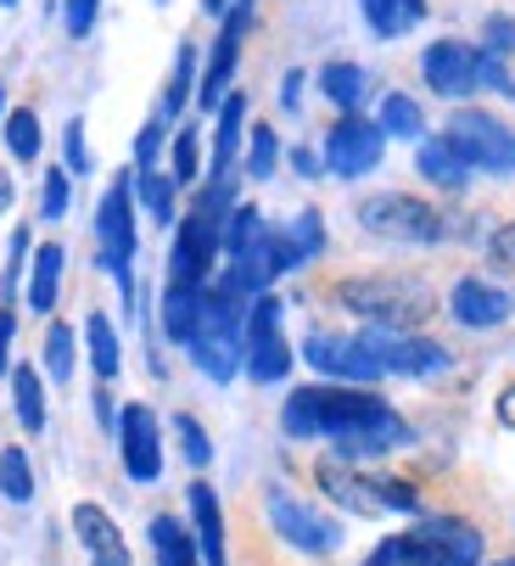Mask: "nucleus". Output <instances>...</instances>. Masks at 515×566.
<instances>
[{
    "mask_svg": "<svg viewBox=\"0 0 515 566\" xmlns=\"http://www.w3.org/2000/svg\"><path fill=\"white\" fill-rule=\"evenodd\" d=\"M482 56H515V18H487V29H482Z\"/></svg>",
    "mask_w": 515,
    "mask_h": 566,
    "instance_id": "obj_39",
    "label": "nucleus"
},
{
    "mask_svg": "<svg viewBox=\"0 0 515 566\" xmlns=\"http://www.w3.org/2000/svg\"><path fill=\"white\" fill-rule=\"evenodd\" d=\"M246 23H252V0H230L224 29H219V45H213V62H208L202 91H197L202 107H224V85H230V73H235V56H241V34H246Z\"/></svg>",
    "mask_w": 515,
    "mask_h": 566,
    "instance_id": "obj_14",
    "label": "nucleus"
},
{
    "mask_svg": "<svg viewBox=\"0 0 515 566\" xmlns=\"http://www.w3.org/2000/svg\"><path fill=\"white\" fill-rule=\"evenodd\" d=\"M12 398H18V421H23V432H45V392H40V370L18 365V376H12Z\"/></svg>",
    "mask_w": 515,
    "mask_h": 566,
    "instance_id": "obj_27",
    "label": "nucleus"
},
{
    "mask_svg": "<svg viewBox=\"0 0 515 566\" xmlns=\"http://www.w3.org/2000/svg\"><path fill=\"white\" fill-rule=\"evenodd\" d=\"M398 566H482V533L471 522L438 516L414 533H398Z\"/></svg>",
    "mask_w": 515,
    "mask_h": 566,
    "instance_id": "obj_4",
    "label": "nucleus"
},
{
    "mask_svg": "<svg viewBox=\"0 0 515 566\" xmlns=\"http://www.w3.org/2000/svg\"><path fill=\"white\" fill-rule=\"evenodd\" d=\"M241 365L252 381H281L292 370V343L281 337V297H252L246 308V326H241Z\"/></svg>",
    "mask_w": 515,
    "mask_h": 566,
    "instance_id": "obj_6",
    "label": "nucleus"
},
{
    "mask_svg": "<svg viewBox=\"0 0 515 566\" xmlns=\"http://www.w3.org/2000/svg\"><path fill=\"white\" fill-rule=\"evenodd\" d=\"M73 533L84 555H91V566H129V544L102 505H73Z\"/></svg>",
    "mask_w": 515,
    "mask_h": 566,
    "instance_id": "obj_17",
    "label": "nucleus"
},
{
    "mask_svg": "<svg viewBox=\"0 0 515 566\" xmlns=\"http://www.w3.org/2000/svg\"><path fill=\"white\" fill-rule=\"evenodd\" d=\"M191 522H197V555L202 566H224V516L208 482H191Z\"/></svg>",
    "mask_w": 515,
    "mask_h": 566,
    "instance_id": "obj_18",
    "label": "nucleus"
},
{
    "mask_svg": "<svg viewBox=\"0 0 515 566\" xmlns=\"http://www.w3.org/2000/svg\"><path fill=\"white\" fill-rule=\"evenodd\" d=\"M151 549H157V566H202L197 560V538L175 516H157L151 522Z\"/></svg>",
    "mask_w": 515,
    "mask_h": 566,
    "instance_id": "obj_26",
    "label": "nucleus"
},
{
    "mask_svg": "<svg viewBox=\"0 0 515 566\" xmlns=\"http://www.w3.org/2000/svg\"><path fill=\"white\" fill-rule=\"evenodd\" d=\"M443 135L454 140V151L465 157L471 169H482V175H515V129H504L493 113L460 107Z\"/></svg>",
    "mask_w": 515,
    "mask_h": 566,
    "instance_id": "obj_7",
    "label": "nucleus"
},
{
    "mask_svg": "<svg viewBox=\"0 0 515 566\" xmlns=\"http://www.w3.org/2000/svg\"><path fill=\"white\" fill-rule=\"evenodd\" d=\"M420 18H425V0H365V23H370L381 40L409 34Z\"/></svg>",
    "mask_w": 515,
    "mask_h": 566,
    "instance_id": "obj_24",
    "label": "nucleus"
},
{
    "mask_svg": "<svg viewBox=\"0 0 515 566\" xmlns=\"http://www.w3.org/2000/svg\"><path fill=\"white\" fill-rule=\"evenodd\" d=\"M498 566H515V560H498Z\"/></svg>",
    "mask_w": 515,
    "mask_h": 566,
    "instance_id": "obj_54",
    "label": "nucleus"
},
{
    "mask_svg": "<svg viewBox=\"0 0 515 566\" xmlns=\"http://www.w3.org/2000/svg\"><path fill=\"white\" fill-rule=\"evenodd\" d=\"M297 96H303V73H286V85H281V102H286V107H297Z\"/></svg>",
    "mask_w": 515,
    "mask_h": 566,
    "instance_id": "obj_48",
    "label": "nucleus"
},
{
    "mask_svg": "<svg viewBox=\"0 0 515 566\" xmlns=\"http://www.w3.org/2000/svg\"><path fill=\"white\" fill-rule=\"evenodd\" d=\"M509 308H515L509 292L493 286V281H482V275H465V281H454V292H449V314L460 319V326H471V332L504 326Z\"/></svg>",
    "mask_w": 515,
    "mask_h": 566,
    "instance_id": "obj_15",
    "label": "nucleus"
},
{
    "mask_svg": "<svg viewBox=\"0 0 515 566\" xmlns=\"http://www.w3.org/2000/svg\"><path fill=\"white\" fill-rule=\"evenodd\" d=\"M0 494L12 505H29L34 500V471H29V454L23 449H0Z\"/></svg>",
    "mask_w": 515,
    "mask_h": 566,
    "instance_id": "obj_30",
    "label": "nucleus"
},
{
    "mask_svg": "<svg viewBox=\"0 0 515 566\" xmlns=\"http://www.w3.org/2000/svg\"><path fill=\"white\" fill-rule=\"evenodd\" d=\"M96 7H102V0H67V34H73V40H84V34H91V23H96Z\"/></svg>",
    "mask_w": 515,
    "mask_h": 566,
    "instance_id": "obj_44",
    "label": "nucleus"
},
{
    "mask_svg": "<svg viewBox=\"0 0 515 566\" xmlns=\"http://www.w3.org/2000/svg\"><path fill=\"white\" fill-rule=\"evenodd\" d=\"M275 157H281L275 129L258 124V129H252V151H246V175H252V180H270V175H275Z\"/></svg>",
    "mask_w": 515,
    "mask_h": 566,
    "instance_id": "obj_36",
    "label": "nucleus"
},
{
    "mask_svg": "<svg viewBox=\"0 0 515 566\" xmlns=\"http://www.w3.org/2000/svg\"><path fill=\"white\" fill-rule=\"evenodd\" d=\"M135 191H140L151 224H175V180L151 169V175H135Z\"/></svg>",
    "mask_w": 515,
    "mask_h": 566,
    "instance_id": "obj_32",
    "label": "nucleus"
},
{
    "mask_svg": "<svg viewBox=\"0 0 515 566\" xmlns=\"http://www.w3.org/2000/svg\"><path fill=\"white\" fill-rule=\"evenodd\" d=\"M157 151H162V124H146L140 140H135V175H151L157 169Z\"/></svg>",
    "mask_w": 515,
    "mask_h": 566,
    "instance_id": "obj_43",
    "label": "nucleus"
},
{
    "mask_svg": "<svg viewBox=\"0 0 515 566\" xmlns=\"http://www.w3.org/2000/svg\"><path fill=\"white\" fill-rule=\"evenodd\" d=\"M281 421L292 438H330L341 460L387 454L409 443V421L365 387H297Z\"/></svg>",
    "mask_w": 515,
    "mask_h": 566,
    "instance_id": "obj_1",
    "label": "nucleus"
},
{
    "mask_svg": "<svg viewBox=\"0 0 515 566\" xmlns=\"http://www.w3.org/2000/svg\"><path fill=\"white\" fill-rule=\"evenodd\" d=\"M84 337H91V365H96V376L113 381V376H118V332L107 326V314L84 319Z\"/></svg>",
    "mask_w": 515,
    "mask_h": 566,
    "instance_id": "obj_29",
    "label": "nucleus"
},
{
    "mask_svg": "<svg viewBox=\"0 0 515 566\" xmlns=\"http://www.w3.org/2000/svg\"><path fill=\"white\" fill-rule=\"evenodd\" d=\"M197 164H202V146H197V129H180L175 135V186H197Z\"/></svg>",
    "mask_w": 515,
    "mask_h": 566,
    "instance_id": "obj_37",
    "label": "nucleus"
},
{
    "mask_svg": "<svg viewBox=\"0 0 515 566\" xmlns=\"http://www.w3.org/2000/svg\"><path fill=\"white\" fill-rule=\"evenodd\" d=\"M7 146H12L18 164H34V157H40V118L29 107L7 113Z\"/></svg>",
    "mask_w": 515,
    "mask_h": 566,
    "instance_id": "obj_34",
    "label": "nucleus"
},
{
    "mask_svg": "<svg viewBox=\"0 0 515 566\" xmlns=\"http://www.w3.org/2000/svg\"><path fill=\"white\" fill-rule=\"evenodd\" d=\"M62 146H67V175H91V146H84V124L78 118L62 129Z\"/></svg>",
    "mask_w": 515,
    "mask_h": 566,
    "instance_id": "obj_41",
    "label": "nucleus"
},
{
    "mask_svg": "<svg viewBox=\"0 0 515 566\" xmlns=\"http://www.w3.org/2000/svg\"><path fill=\"white\" fill-rule=\"evenodd\" d=\"M62 264H67V253L56 248V241H45V248L34 253V281H29V308H34V314H51V308H56Z\"/></svg>",
    "mask_w": 515,
    "mask_h": 566,
    "instance_id": "obj_23",
    "label": "nucleus"
},
{
    "mask_svg": "<svg viewBox=\"0 0 515 566\" xmlns=\"http://www.w3.org/2000/svg\"><path fill=\"white\" fill-rule=\"evenodd\" d=\"M359 348L376 359L381 376H438L449 370V348L443 343H425V337H409V332H359Z\"/></svg>",
    "mask_w": 515,
    "mask_h": 566,
    "instance_id": "obj_9",
    "label": "nucleus"
},
{
    "mask_svg": "<svg viewBox=\"0 0 515 566\" xmlns=\"http://www.w3.org/2000/svg\"><path fill=\"white\" fill-rule=\"evenodd\" d=\"M241 124H246V96H224V107H219V129H213V186L230 180L235 146H241Z\"/></svg>",
    "mask_w": 515,
    "mask_h": 566,
    "instance_id": "obj_21",
    "label": "nucleus"
},
{
    "mask_svg": "<svg viewBox=\"0 0 515 566\" xmlns=\"http://www.w3.org/2000/svg\"><path fill=\"white\" fill-rule=\"evenodd\" d=\"M12 202H18V186H12V175H0V219L12 213Z\"/></svg>",
    "mask_w": 515,
    "mask_h": 566,
    "instance_id": "obj_49",
    "label": "nucleus"
},
{
    "mask_svg": "<svg viewBox=\"0 0 515 566\" xmlns=\"http://www.w3.org/2000/svg\"><path fill=\"white\" fill-rule=\"evenodd\" d=\"M0 113H7V85H0Z\"/></svg>",
    "mask_w": 515,
    "mask_h": 566,
    "instance_id": "obj_52",
    "label": "nucleus"
},
{
    "mask_svg": "<svg viewBox=\"0 0 515 566\" xmlns=\"http://www.w3.org/2000/svg\"><path fill=\"white\" fill-rule=\"evenodd\" d=\"M336 303L365 314L376 332H414L438 314V297L425 281L414 275H359V281H341L336 286Z\"/></svg>",
    "mask_w": 515,
    "mask_h": 566,
    "instance_id": "obj_2",
    "label": "nucleus"
},
{
    "mask_svg": "<svg viewBox=\"0 0 515 566\" xmlns=\"http://www.w3.org/2000/svg\"><path fill=\"white\" fill-rule=\"evenodd\" d=\"M202 7H208L213 18H224V12H230V0H202Z\"/></svg>",
    "mask_w": 515,
    "mask_h": 566,
    "instance_id": "obj_51",
    "label": "nucleus"
},
{
    "mask_svg": "<svg viewBox=\"0 0 515 566\" xmlns=\"http://www.w3.org/2000/svg\"><path fill=\"white\" fill-rule=\"evenodd\" d=\"M420 175L432 180V186H443V191H460L471 180V164L454 151L449 135H432V140H420Z\"/></svg>",
    "mask_w": 515,
    "mask_h": 566,
    "instance_id": "obj_19",
    "label": "nucleus"
},
{
    "mask_svg": "<svg viewBox=\"0 0 515 566\" xmlns=\"http://www.w3.org/2000/svg\"><path fill=\"white\" fill-rule=\"evenodd\" d=\"M420 73H425V85H432L438 96L460 102V96L482 91V51L465 45V40H438L432 51L420 56Z\"/></svg>",
    "mask_w": 515,
    "mask_h": 566,
    "instance_id": "obj_12",
    "label": "nucleus"
},
{
    "mask_svg": "<svg viewBox=\"0 0 515 566\" xmlns=\"http://www.w3.org/2000/svg\"><path fill=\"white\" fill-rule=\"evenodd\" d=\"M96 416H102V427H113V398H107V387L96 392Z\"/></svg>",
    "mask_w": 515,
    "mask_h": 566,
    "instance_id": "obj_50",
    "label": "nucleus"
},
{
    "mask_svg": "<svg viewBox=\"0 0 515 566\" xmlns=\"http://www.w3.org/2000/svg\"><path fill=\"white\" fill-rule=\"evenodd\" d=\"M67 213V175L62 169H45V186H40V219H62Z\"/></svg>",
    "mask_w": 515,
    "mask_h": 566,
    "instance_id": "obj_40",
    "label": "nucleus"
},
{
    "mask_svg": "<svg viewBox=\"0 0 515 566\" xmlns=\"http://www.w3.org/2000/svg\"><path fill=\"white\" fill-rule=\"evenodd\" d=\"M314 482H319V494L336 500L341 511H354V516H387V511H420V494L409 489V482L398 476H365L354 471V460H319L314 465Z\"/></svg>",
    "mask_w": 515,
    "mask_h": 566,
    "instance_id": "obj_3",
    "label": "nucleus"
},
{
    "mask_svg": "<svg viewBox=\"0 0 515 566\" xmlns=\"http://www.w3.org/2000/svg\"><path fill=\"white\" fill-rule=\"evenodd\" d=\"M319 248H325V224H319V213H297V219L281 230V264H286V270L308 264Z\"/></svg>",
    "mask_w": 515,
    "mask_h": 566,
    "instance_id": "obj_25",
    "label": "nucleus"
},
{
    "mask_svg": "<svg viewBox=\"0 0 515 566\" xmlns=\"http://www.w3.org/2000/svg\"><path fill=\"white\" fill-rule=\"evenodd\" d=\"M359 224L381 241H443L449 235V219L432 208V202H420L409 191H376L359 202Z\"/></svg>",
    "mask_w": 515,
    "mask_h": 566,
    "instance_id": "obj_5",
    "label": "nucleus"
},
{
    "mask_svg": "<svg viewBox=\"0 0 515 566\" xmlns=\"http://www.w3.org/2000/svg\"><path fill=\"white\" fill-rule=\"evenodd\" d=\"M12 332H18L12 308H0V370H7V354H12Z\"/></svg>",
    "mask_w": 515,
    "mask_h": 566,
    "instance_id": "obj_45",
    "label": "nucleus"
},
{
    "mask_svg": "<svg viewBox=\"0 0 515 566\" xmlns=\"http://www.w3.org/2000/svg\"><path fill=\"white\" fill-rule=\"evenodd\" d=\"M270 522H275V533H281L292 549H308V555H330V549L341 544L336 522L319 516L314 505H303V500L286 494V489H270Z\"/></svg>",
    "mask_w": 515,
    "mask_h": 566,
    "instance_id": "obj_11",
    "label": "nucleus"
},
{
    "mask_svg": "<svg viewBox=\"0 0 515 566\" xmlns=\"http://www.w3.org/2000/svg\"><path fill=\"white\" fill-rule=\"evenodd\" d=\"M498 427H509V432H515V381L498 392Z\"/></svg>",
    "mask_w": 515,
    "mask_h": 566,
    "instance_id": "obj_46",
    "label": "nucleus"
},
{
    "mask_svg": "<svg viewBox=\"0 0 515 566\" xmlns=\"http://www.w3.org/2000/svg\"><path fill=\"white\" fill-rule=\"evenodd\" d=\"M381 151H387L381 124L348 113L341 124H330V135H325V169L341 175V180H359V175H370L381 164Z\"/></svg>",
    "mask_w": 515,
    "mask_h": 566,
    "instance_id": "obj_10",
    "label": "nucleus"
},
{
    "mask_svg": "<svg viewBox=\"0 0 515 566\" xmlns=\"http://www.w3.org/2000/svg\"><path fill=\"white\" fill-rule=\"evenodd\" d=\"M292 169H297V175H308V180H314V175H319V157H314V151H308V146H297V151H292Z\"/></svg>",
    "mask_w": 515,
    "mask_h": 566,
    "instance_id": "obj_47",
    "label": "nucleus"
},
{
    "mask_svg": "<svg viewBox=\"0 0 515 566\" xmlns=\"http://www.w3.org/2000/svg\"><path fill=\"white\" fill-rule=\"evenodd\" d=\"M487 259H493L498 270H509V275H515V219H504V224L493 230V241H487Z\"/></svg>",
    "mask_w": 515,
    "mask_h": 566,
    "instance_id": "obj_42",
    "label": "nucleus"
},
{
    "mask_svg": "<svg viewBox=\"0 0 515 566\" xmlns=\"http://www.w3.org/2000/svg\"><path fill=\"white\" fill-rule=\"evenodd\" d=\"M303 359L319 370V376H336V381H376V359L359 348V337H336V332H308L303 343Z\"/></svg>",
    "mask_w": 515,
    "mask_h": 566,
    "instance_id": "obj_13",
    "label": "nucleus"
},
{
    "mask_svg": "<svg viewBox=\"0 0 515 566\" xmlns=\"http://www.w3.org/2000/svg\"><path fill=\"white\" fill-rule=\"evenodd\" d=\"M420 129H425V118H420V102H414V96H403V91H392V96L381 102V135L420 140Z\"/></svg>",
    "mask_w": 515,
    "mask_h": 566,
    "instance_id": "obj_28",
    "label": "nucleus"
},
{
    "mask_svg": "<svg viewBox=\"0 0 515 566\" xmlns=\"http://www.w3.org/2000/svg\"><path fill=\"white\" fill-rule=\"evenodd\" d=\"M264 230H270V224H264V213H258L252 202L230 208V219H224V253H230V259H235V253H246Z\"/></svg>",
    "mask_w": 515,
    "mask_h": 566,
    "instance_id": "obj_31",
    "label": "nucleus"
},
{
    "mask_svg": "<svg viewBox=\"0 0 515 566\" xmlns=\"http://www.w3.org/2000/svg\"><path fill=\"white\" fill-rule=\"evenodd\" d=\"M191 85H197V45L186 40L180 56H175V73H168V91H162V113H180L191 102Z\"/></svg>",
    "mask_w": 515,
    "mask_h": 566,
    "instance_id": "obj_33",
    "label": "nucleus"
},
{
    "mask_svg": "<svg viewBox=\"0 0 515 566\" xmlns=\"http://www.w3.org/2000/svg\"><path fill=\"white\" fill-rule=\"evenodd\" d=\"M175 432H180V449H186L191 465H208L213 460V443H208V432H202L197 416H175Z\"/></svg>",
    "mask_w": 515,
    "mask_h": 566,
    "instance_id": "obj_38",
    "label": "nucleus"
},
{
    "mask_svg": "<svg viewBox=\"0 0 515 566\" xmlns=\"http://www.w3.org/2000/svg\"><path fill=\"white\" fill-rule=\"evenodd\" d=\"M129 191L135 180H113L102 208H96V235H102V270L124 286V297H135V281H129V259H135V208H129Z\"/></svg>",
    "mask_w": 515,
    "mask_h": 566,
    "instance_id": "obj_8",
    "label": "nucleus"
},
{
    "mask_svg": "<svg viewBox=\"0 0 515 566\" xmlns=\"http://www.w3.org/2000/svg\"><path fill=\"white\" fill-rule=\"evenodd\" d=\"M45 370H51V381L73 376V332L62 326V319H51V332H45Z\"/></svg>",
    "mask_w": 515,
    "mask_h": 566,
    "instance_id": "obj_35",
    "label": "nucleus"
},
{
    "mask_svg": "<svg viewBox=\"0 0 515 566\" xmlns=\"http://www.w3.org/2000/svg\"><path fill=\"white\" fill-rule=\"evenodd\" d=\"M118 438H124V471L135 482H157L162 443H157V416L146 410V403H129V410L118 416Z\"/></svg>",
    "mask_w": 515,
    "mask_h": 566,
    "instance_id": "obj_16",
    "label": "nucleus"
},
{
    "mask_svg": "<svg viewBox=\"0 0 515 566\" xmlns=\"http://www.w3.org/2000/svg\"><path fill=\"white\" fill-rule=\"evenodd\" d=\"M319 91H325L341 113H359V102H365V91H370V78H365L359 62H325V67H319Z\"/></svg>",
    "mask_w": 515,
    "mask_h": 566,
    "instance_id": "obj_22",
    "label": "nucleus"
},
{
    "mask_svg": "<svg viewBox=\"0 0 515 566\" xmlns=\"http://www.w3.org/2000/svg\"><path fill=\"white\" fill-rule=\"evenodd\" d=\"M0 7H18V0H0Z\"/></svg>",
    "mask_w": 515,
    "mask_h": 566,
    "instance_id": "obj_53",
    "label": "nucleus"
},
{
    "mask_svg": "<svg viewBox=\"0 0 515 566\" xmlns=\"http://www.w3.org/2000/svg\"><path fill=\"white\" fill-rule=\"evenodd\" d=\"M202 292H208V286H168V292H162V332H168V343H191V337H197Z\"/></svg>",
    "mask_w": 515,
    "mask_h": 566,
    "instance_id": "obj_20",
    "label": "nucleus"
}]
</instances>
